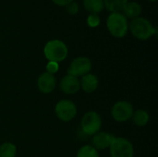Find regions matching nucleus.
<instances>
[{"label": "nucleus", "instance_id": "nucleus-23", "mask_svg": "<svg viewBox=\"0 0 158 157\" xmlns=\"http://www.w3.org/2000/svg\"><path fill=\"white\" fill-rule=\"evenodd\" d=\"M149 1H151V2H156V0H149Z\"/></svg>", "mask_w": 158, "mask_h": 157}, {"label": "nucleus", "instance_id": "nucleus-12", "mask_svg": "<svg viewBox=\"0 0 158 157\" xmlns=\"http://www.w3.org/2000/svg\"><path fill=\"white\" fill-rule=\"evenodd\" d=\"M80 84H81V88L85 93H92L98 88L99 81L95 75L88 73L82 77L81 81H80Z\"/></svg>", "mask_w": 158, "mask_h": 157}, {"label": "nucleus", "instance_id": "nucleus-10", "mask_svg": "<svg viewBox=\"0 0 158 157\" xmlns=\"http://www.w3.org/2000/svg\"><path fill=\"white\" fill-rule=\"evenodd\" d=\"M56 85V80L54 75L49 74L47 72L43 73L37 81V86L41 93H52Z\"/></svg>", "mask_w": 158, "mask_h": 157}, {"label": "nucleus", "instance_id": "nucleus-18", "mask_svg": "<svg viewBox=\"0 0 158 157\" xmlns=\"http://www.w3.org/2000/svg\"><path fill=\"white\" fill-rule=\"evenodd\" d=\"M77 157H99V154L92 145H84L79 149Z\"/></svg>", "mask_w": 158, "mask_h": 157}, {"label": "nucleus", "instance_id": "nucleus-16", "mask_svg": "<svg viewBox=\"0 0 158 157\" xmlns=\"http://www.w3.org/2000/svg\"><path fill=\"white\" fill-rule=\"evenodd\" d=\"M104 5L112 13L121 12L124 6L129 2V0H103Z\"/></svg>", "mask_w": 158, "mask_h": 157}, {"label": "nucleus", "instance_id": "nucleus-2", "mask_svg": "<svg viewBox=\"0 0 158 157\" xmlns=\"http://www.w3.org/2000/svg\"><path fill=\"white\" fill-rule=\"evenodd\" d=\"M108 31L116 38H123L129 31V22L121 12L111 13L106 19Z\"/></svg>", "mask_w": 158, "mask_h": 157}, {"label": "nucleus", "instance_id": "nucleus-6", "mask_svg": "<svg viewBox=\"0 0 158 157\" xmlns=\"http://www.w3.org/2000/svg\"><path fill=\"white\" fill-rule=\"evenodd\" d=\"M55 113L58 119L64 122H68L72 120L76 117L77 106L72 101L61 100L56 105Z\"/></svg>", "mask_w": 158, "mask_h": 157}, {"label": "nucleus", "instance_id": "nucleus-4", "mask_svg": "<svg viewBox=\"0 0 158 157\" xmlns=\"http://www.w3.org/2000/svg\"><path fill=\"white\" fill-rule=\"evenodd\" d=\"M111 157H133L134 148L132 143L120 137H115L109 147Z\"/></svg>", "mask_w": 158, "mask_h": 157}, {"label": "nucleus", "instance_id": "nucleus-11", "mask_svg": "<svg viewBox=\"0 0 158 157\" xmlns=\"http://www.w3.org/2000/svg\"><path fill=\"white\" fill-rule=\"evenodd\" d=\"M114 136L106 133V132H97L93 136V147H94L96 150H105L106 148H109L111 145L112 141L114 140Z\"/></svg>", "mask_w": 158, "mask_h": 157}, {"label": "nucleus", "instance_id": "nucleus-9", "mask_svg": "<svg viewBox=\"0 0 158 157\" xmlns=\"http://www.w3.org/2000/svg\"><path fill=\"white\" fill-rule=\"evenodd\" d=\"M60 90L66 93V94H74L79 92L81 88L80 81L78 78L71 76V75H66L62 78V80L59 82Z\"/></svg>", "mask_w": 158, "mask_h": 157}, {"label": "nucleus", "instance_id": "nucleus-15", "mask_svg": "<svg viewBox=\"0 0 158 157\" xmlns=\"http://www.w3.org/2000/svg\"><path fill=\"white\" fill-rule=\"evenodd\" d=\"M131 118L135 125H137L139 127H144L149 122L150 117H149V114L147 113V111L139 109L133 113Z\"/></svg>", "mask_w": 158, "mask_h": 157}, {"label": "nucleus", "instance_id": "nucleus-19", "mask_svg": "<svg viewBox=\"0 0 158 157\" xmlns=\"http://www.w3.org/2000/svg\"><path fill=\"white\" fill-rule=\"evenodd\" d=\"M87 23L92 28L97 27L100 24V18H99V16L96 15V14H91V15H89V17L87 18Z\"/></svg>", "mask_w": 158, "mask_h": 157}, {"label": "nucleus", "instance_id": "nucleus-14", "mask_svg": "<svg viewBox=\"0 0 158 157\" xmlns=\"http://www.w3.org/2000/svg\"><path fill=\"white\" fill-rule=\"evenodd\" d=\"M83 6L91 14H99L103 11L105 5L103 0H83Z\"/></svg>", "mask_w": 158, "mask_h": 157}, {"label": "nucleus", "instance_id": "nucleus-13", "mask_svg": "<svg viewBox=\"0 0 158 157\" xmlns=\"http://www.w3.org/2000/svg\"><path fill=\"white\" fill-rule=\"evenodd\" d=\"M122 14L126 17V19H135V18H138L141 13H142V6L139 3L137 2H128L123 9H122Z\"/></svg>", "mask_w": 158, "mask_h": 157}, {"label": "nucleus", "instance_id": "nucleus-22", "mask_svg": "<svg viewBox=\"0 0 158 157\" xmlns=\"http://www.w3.org/2000/svg\"><path fill=\"white\" fill-rule=\"evenodd\" d=\"M52 2L55 3V4L57 5V6H68L69 4H70L71 2H73V0H52Z\"/></svg>", "mask_w": 158, "mask_h": 157}, {"label": "nucleus", "instance_id": "nucleus-5", "mask_svg": "<svg viewBox=\"0 0 158 157\" xmlns=\"http://www.w3.org/2000/svg\"><path fill=\"white\" fill-rule=\"evenodd\" d=\"M81 127L85 134L89 136H94V134L99 132L102 127L101 117L95 111H89L82 117Z\"/></svg>", "mask_w": 158, "mask_h": 157}, {"label": "nucleus", "instance_id": "nucleus-1", "mask_svg": "<svg viewBox=\"0 0 158 157\" xmlns=\"http://www.w3.org/2000/svg\"><path fill=\"white\" fill-rule=\"evenodd\" d=\"M129 29L134 37L143 41L148 40L156 33V29L153 26L151 21L142 17L131 19Z\"/></svg>", "mask_w": 158, "mask_h": 157}, {"label": "nucleus", "instance_id": "nucleus-20", "mask_svg": "<svg viewBox=\"0 0 158 157\" xmlns=\"http://www.w3.org/2000/svg\"><path fill=\"white\" fill-rule=\"evenodd\" d=\"M57 70H58V63L52 62V61H49L47 63V65H46V72L47 73L54 75L56 72H57Z\"/></svg>", "mask_w": 158, "mask_h": 157}, {"label": "nucleus", "instance_id": "nucleus-21", "mask_svg": "<svg viewBox=\"0 0 158 157\" xmlns=\"http://www.w3.org/2000/svg\"><path fill=\"white\" fill-rule=\"evenodd\" d=\"M66 8H67L68 13L69 14H71V15L77 14L78 11H79V6L75 2H71L70 4H69L68 6H66Z\"/></svg>", "mask_w": 158, "mask_h": 157}, {"label": "nucleus", "instance_id": "nucleus-7", "mask_svg": "<svg viewBox=\"0 0 158 157\" xmlns=\"http://www.w3.org/2000/svg\"><path fill=\"white\" fill-rule=\"evenodd\" d=\"M134 113L133 106L127 101L117 102L111 109L112 118L118 122H126L131 118Z\"/></svg>", "mask_w": 158, "mask_h": 157}, {"label": "nucleus", "instance_id": "nucleus-3", "mask_svg": "<svg viewBox=\"0 0 158 157\" xmlns=\"http://www.w3.org/2000/svg\"><path fill=\"white\" fill-rule=\"evenodd\" d=\"M44 54L48 61L58 63L65 60L68 56V47L60 40H51L44 45Z\"/></svg>", "mask_w": 158, "mask_h": 157}, {"label": "nucleus", "instance_id": "nucleus-17", "mask_svg": "<svg viewBox=\"0 0 158 157\" xmlns=\"http://www.w3.org/2000/svg\"><path fill=\"white\" fill-rule=\"evenodd\" d=\"M17 147L11 143H5L0 145V157H15Z\"/></svg>", "mask_w": 158, "mask_h": 157}, {"label": "nucleus", "instance_id": "nucleus-8", "mask_svg": "<svg viewBox=\"0 0 158 157\" xmlns=\"http://www.w3.org/2000/svg\"><path fill=\"white\" fill-rule=\"evenodd\" d=\"M92 61L85 56H79L72 60L68 68V74L76 78L88 74L92 69Z\"/></svg>", "mask_w": 158, "mask_h": 157}]
</instances>
